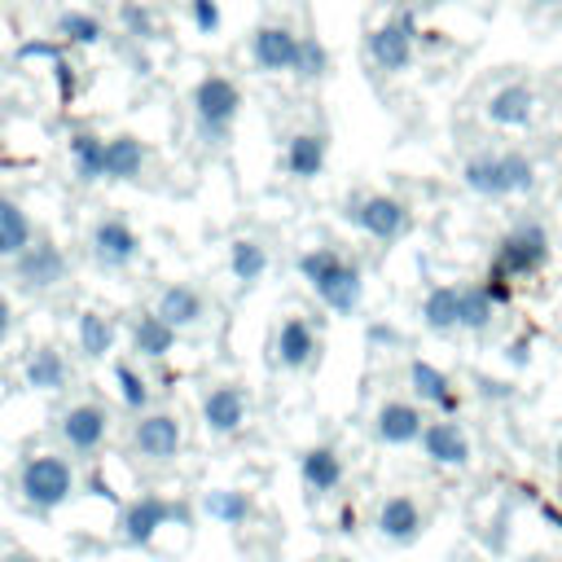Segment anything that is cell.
Returning <instances> with one entry per match:
<instances>
[{"label": "cell", "instance_id": "9c48e42d", "mask_svg": "<svg viewBox=\"0 0 562 562\" xmlns=\"http://www.w3.org/2000/svg\"><path fill=\"white\" fill-rule=\"evenodd\" d=\"M88 246H92V259H97L101 268H110V272H123V268L136 263V255H140V237H136V228H132L123 215H101V220L92 224Z\"/></svg>", "mask_w": 562, "mask_h": 562}, {"label": "cell", "instance_id": "74e56055", "mask_svg": "<svg viewBox=\"0 0 562 562\" xmlns=\"http://www.w3.org/2000/svg\"><path fill=\"white\" fill-rule=\"evenodd\" d=\"M189 18L198 35H215L220 31V4L215 0H189Z\"/></svg>", "mask_w": 562, "mask_h": 562}, {"label": "cell", "instance_id": "ffe728a7", "mask_svg": "<svg viewBox=\"0 0 562 562\" xmlns=\"http://www.w3.org/2000/svg\"><path fill=\"white\" fill-rule=\"evenodd\" d=\"M408 386H413V395H417V400L439 404V408H443V417H452V413L461 408V400H457V391H452L448 373H443V369H435L430 360H413V364H408Z\"/></svg>", "mask_w": 562, "mask_h": 562}, {"label": "cell", "instance_id": "f1b7e54d", "mask_svg": "<svg viewBox=\"0 0 562 562\" xmlns=\"http://www.w3.org/2000/svg\"><path fill=\"white\" fill-rule=\"evenodd\" d=\"M35 241L26 211L13 198H0V259H18L26 246Z\"/></svg>", "mask_w": 562, "mask_h": 562}, {"label": "cell", "instance_id": "60d3db41", "mask_svg": "<svg viewBox=\"0 0 562 562\" xmlns=\"http://www.w3.org/2000/svg\"><path fill=\"white\" fill-rule=\"evenodd\" d=\"M9 329H13V307H9V299L0 294V342L9 338Z\"/></svg>", "mask_w": 562, "mask_h": 562}, {"label": "cell", "instance_id": "8fae6325", "mask_svg": "<svg viewBox=\"0 0 562 562\" xmlns=\"http://www.w3.org/2000/svg\"><path fill=\"white\" fill-rule=\"evenodd\" d=\"M105 435H110V413L97 400H83V404H75V408L61 413V439H66L70 452L92 457L105 443Z\"/></svg>", "mask_w": 562, "mask_h": 562}, {"label": "cell", "instance_id": "603a6c76", "mask_svg": "<svg viewBox=\"0 0 562 562\" xmlns=\"http://www.w3.org/2000/svg\"><path fill=\"white\" fill-rule=\"evenodd\" d=\"M171 329H193L198 321H202V312H206V303H202V294L193 290V285H167L162 294H158V307H154Z\"/></svg>", "mask_w": 562, "mask_h": 562}, {"label": "cell", "instance_id": "7402d4cb", "mask_svg": "<svg viewBox=\"0 0 562 562\" xmlns=\"http://www.w3.org/2000/svg\"><path fill=\"white\" fill-rule=\"evenodd\" d=\"M26 386H35V391H66V382H70V364H66V356L57 351V347H31V356H26Z\"/></svg>", "mask_w": 562, "mask_h": 562}, {"label": "cell", "instance_id": "4316f807", "mask_svg": "<svg viewBox=\"0 0 562 562\" xmlns=\"http://www.w3.org/2000/svg\"><path fill=\"white\" fill-rule=\"evenodd\" d=\"M422 325L430 334H448L461 329V285H435L422 303Z\"/></svg>", "mask_w": 562, "mask_h": 562}, {"label": "cell", "instance_id": "d6a6232c", "mask_svg": "<svg viewBox=\"0 0 562 562\" xmlns=\"http://www.w3.org/2000/svg\"><path fill=\"white\" fill-rule=\"evenodd\" d=\"M492 316H496V299L487 294V285L483 281L479 285H461V329L483 334L492 325Z\"/></svg>", "mask_w": 562, "mask_h": 562}, {"label": "cell", "instance_id": "7dc6e473", "mask_svg": "<svg viewBox=\"0 0 562 562\" xmlns=\"http://www.w3.org/2000/svg\"><path fill=\"white\" fill-rule=\"evenodd\" d=\"M531 4H558V0H531Z\"/></svg>", "mask_w": 562, "mask_h": 562}, {"label": "cell", "instance_id": "ab89813d", "mask_svg": "<svg viewBox=\"0 0 562 562\" xmlns=\"http://www.w3.org/2000/svg\"><path fill=\"white\" fill-rule=\"evenodd\" d=\"M53 75H57V88H61V105H70L75 101V70H70V61L57 57L53 61Z\"/></svg>", "mask_w": 562, "mask_h": 562}, {"label": "cell", "instance_id": "d4e9b609", "mask_svg": "<svg viewBox=\"0 0 562 562\" xmlns=\"http://www.w3.org/2000/svg\"><path fill=\"white\" fill-rule=\"evenodd\" d=\"M325 154H329V145H325L321 132H299V136H290V145H285V167H290V176H299V180H316V176L325 171Z\"/></svg>", "mask_w": 562, "mask_h": 562}, {"label": "cell", "instance_id": "44dd1931", "mask_svg": "<svg viewBox=\"0 0 562 562\" xmlns=\"http://www.w3.org/2000/svg\"><path fill=\"white\" fill-rule=\"evenodd\" d=\"M145 140L140 136H132V132H119V136H110L105 140V180H136L140 171H145Z\"/></svg>", "mask_w": 562, "mask_h": 562}, {"label": "cell", "instance_id": "ac0fdd59", "mask_svg": "<svg viewBox=\"0 0 562 562\" xmlns=\"http://www.w3.org/2000/svg\"><path fill=\"white\" fill-rule=\"evenodd\" d=\"M378 531L391 544H413L422 536V509L413 496H386L378 505Z\"/></svg>", "mask_w": 562, "mask_h": 562}, {"label": "cell", "instance_id": "e0dca14e", "mask_svg": "<svg viewBox=\"0 0 562 562\" xmlns=\"http://www.w3.org/2000/svg\"><path fill=\"white\" fill-rule=\"evenodd\" d=\"M373 430H378V439H382V443H391V448H404V443L422 439V430H426V417H422V408H417V404H404V400H386V404L378 408V417H373Z\"/></svg>", "mask_w": 562, "mask_h": 562}, {"label": "cell", "instance_id": "681fc988", "mask_svg": "<svg viewBox=\"0 0 562 562\" xmlns=\"http://www.w3.org/2000/svg\"><path fill=\"white\" fill-rule=\"evenodd\" d=\"M527 562H540V558H527Z\"/></svg>", "mask_w": 562, "mask_h": 562}, {"label": "cell", "instance_id": "277c9868", "mask_svg": "<svg viewBox=\"0 0 562 562\" xmlns=\"http://www.w3.org/2000/svg\"><path fill=\"white\" fill-rule=\"evenodd\" d=\"M18 492L31 509H57L70 501L75 492V470L66 457L57 452H35L22 461V474H18Z\"/></svg>", "mask_w": 562, "mask_h": 562}, {"label": "cell", "instance_id": "484cf974", "mask_svg": "<svg viewBox=\"0 0 562 562\" xmlns=\"http://www.w3.org/2000/svg\"><path fill=\"white\" fill-rule=\"evenodd\" d=\"M299 474H303V483L312 492H334L342 483V457H338V448H329V443L307 448L303 461H299Z\"/></svg>", "mask_w": 562, "mask_h": 562}, {"label": "cell", "instance_id": "f546056e", "mask_svg": "<svg viewBox=\"0 0 562 562\" xmlns=\"http://www.w3.org/2000/svg\"><path fill=\"white\" fill-rule=\"evenodd\" d=\"M79 351L88 356V360H105L110 351H114V321L105 316V312H79Z\"/></svg>", "mask_w": 562, "mask_h": 562}, {"label": "cell", "instance_id": "8992f818", "mask_svg": "<svg viewBox=\"0 0 562 562\" xmlns=\"http://www.w3.org/2000/svg\"><path fill=\"white\" fill-rule=\"evenodd\" d=\"M171 518H184V505L167 501V496H136L123 505L119 514V540L132 544V549H145L154 544V536L171 522Z\"/></svg>", "mask_w": 562, "mask_h": 562}, {"label": "cell", "instance_id": "cb8c5ba5", "mask_svg": "<svg viewBox=\"0 0 562 562\" xmlns=\"http://www.w3.org/2000/svg\"><path fill=\"white\" fill-rule=\"evenodd\" d=\"M176 334H180V329H171L158 312H145V316L132 321V347H136V356H145V360L171 356V351H176Z\"/></svg>", "mask_w": 562, "mask_h": 562}, {"label": "cell", "instance_id": "bcb514c9", "mask_svg": "<svg viewBox=\"0 0 562 562\" xmlns=\"http://www.w3.org/2000/svg\"><path fill=\"white\" fill-rule=\"evenodd\" d=\"M558 474H562V443H558Z\"/></svg>", "mask_w": 562, "mask_h": 562}, {"label": "cell", "instance_id": "4dcf8cb0", "mask_svg": "<svg viewBox=\"0 0 562 562\" xmlns=\"http://www.w3.org/2000/svg\"><path fill=\"white\" fill-rule=\"evenodd\" d=\"M206 514H211V518H220L224 527H241V522L255 514V501H250V492L215 487V492H206Z\"/></svg>", "mask_w": 562, "mask_h": 562}, {"label": "cell", "instance_id": "ba28073f", "mask_svg": "<svg viewBox=\"0 0 562 562\" xmlns=\"http://www.w3.org/2000/svg\"><path fill=\"white\" fill-rule=\"evenodd\" d=\"M347 220H351L356 228H364L369 237H378V241H395V237L408 233V224H413L408 202H400V198H391V193H369V198L351 202Z\"/></svg>", "mask_w": 562, "mask_h": 562}, {"label": "cell", "instance_id": "30bf717a", "mask_svg": "<svg viewBox=\"0 0 562 562\" xmlns=\"http://www.w3.org/2000/svg\"><path fill=\"white\" fill-rule=\"evenodd\" d=\"M13 277H18L22 290L44 294V290H57V285L70 277V263H66V255H61L53 241H31V246L13 259Z\"/></svg>", "mask_w": 562, "mask_h": 562}, {"label": "cell", "instance_id": "f6af8a7d", "mask_svg": "<svg viewBox=\"0 0 562 562\" xmlns=\"http://www.w3.org/2000/svg\"><path fill=\"white\" fill-rule=\"evenodd\" d=\"M4 562H35L31 553H22V549H13V553H4Z\"/></svg>", "mask_w": 562, "mask_h": 562}, {"label": "cell", "instance_id": "7bdbcfd3", "mask_svg": "<svg viewBox=\"0 0 562 562\" xmlns=\"http://www.w3.org/2000/svg\"><path fill=\"white\" fill-rule=\"evenodd\" d=\"M540 514H544V518H549V522H553V527L562 531V509H558L553 501H540Z\"/></svg>", "mask_w": 562, "mask_h": 562}, {"label": "cell", "instance_id": "b9f144b4", "mask_svg": "<svg viewBox=\"0 0 562 562\" xmlns=\"http://www.w3.org/2000/svg\"><path fill=\"white\" fill-rule=\"evenodd\" d=\"M483 395H492V400H505V395H509V386H505V382H492V378H483Z\"/></svg>", "mask_w": 562, "mask_h": 562}, {"label": "cell", "instance_id": "d6986e66", "mask_svg": "<svg viewBox=\"0 0 562 562\" xmlns=\"http://www.w3.org/2000/svg\"><path fill=\"white\" fill-rule=\"evenodd\" d=\"M487 119L496 127H527L536 119V92L527 83H505L487 97Z\"/></svg>", "mask_w": 562, "mask_h": 562}, {"label": "cell", "instance_id": "9a60e30c", "mask_svg": "<svg viewBox=\"0 0 562 562\" xmlns=\"http://www.w3.org/2000/svg\"><path fill=\"white\" fill-rule=\"evenodd\" d=\"M202 422L211 435H237L246 422V391L241 386H211L202 395Z\"/></svg>", "mask_w": 562, "mask_h": 562}, {"label": "cell", "instance_id": "3957f363", "mask_svg": "<svg viewBox=\"0 0 562 562\" xmlns=\"http://www.w3.org/2000/svg\"><path fill=\"white\" fill-rule=\"evenodd\" d=\"M193 123L202 132V140H224L237 123V110H241V88L228 79V75H202L193 83Z\"/></svg>", "mask_w": 562, "mask_h": 562}, {"label": "cell", "instance_id": "7a4b0ae2", "mask_svg": "<svg viewBox=\"0 0 562 562\" xmlns=\"http://www.w3.org/2000/svg\"><path fill=\"white\" fill-rule=\"evenodd\" d=\"M465 189L479 198H514L536 189V162L522 149H501V154H479L461 167Z\"/></svg>", "mask_w": 562, "mask_h": 562}, {"label": "cell", "instance_id": "6da1fadb", "mask_svg": "<svg viewBox=\"0 0 562 562\" xmlns=\"http://www.w3.org/2000/svg\"><path fill=\"white\" fill-rule=\"evenodd\" d=\"M299 272L307 277L312 294L334 312V316H351L360 307V294H364V277L360 268L334 250V246H316L307 255H299Z\"/></svg>", "mask_w": 562, "mask_h": 562}, {"label": "cell", "instance_id": "8d00e7d4", "mask_svg": "<svg viewBox=\"0 0 562 562\" xmlns=\"http://www.w3.org/2000/svg\"><path fill=\"white\" fill-rule=\"evenodd\" d=\"M119 22H123L127 35H136V40H154V13H149L140 0H123Z\"/></svg>", "mask_w": 562, "mask_h": 562}, {"label": "cell", "instance_id": "e575fe53", "mask_svg": "<svg viewBox=\"0 0 562 562\" xmlns=\"http://www.w3.org/2000/svg\"><path fill=\"white\" fill-rule=\"evenodd\" d=\"M114 386H119V400H123V408H132V413H145L149 408V382L127 364V360H119L114 364Z\"/></svg>", "mask_w": 562, "mask_h": 562}, {"label": "cell", "instance_id": "836d02e7", "mask_svg": "<svg viewBox=\"0 0 562 562\" xmlns=\"http://www.w3.org/2000/svg\"><path fill=\"white\" fill-rule=\"evenodd\" d=\"M57 35H61V44H101L105 40V26H101V18L97 13H83V9H66L61 18H57Z\"/></svg>", "mask_w": 562, "mask_h": 562}, {"label": "cell", "instance_id": "52a82bcc", "mask_svg": "<svg viewBox=\"0 0 562 562\" xmlns=\"http://www.w3.org/2000/svg\"><path fill=\"white\" fill-rule=\"evenodd\" d=\"M413 44H417V22L408 9H400L369 31V61L378 70H404L413 61Z\"/></svg>", "mask_w": 562, "mask_h": 562}, {"label": "cell", "instance_id": "5bb4252c", "mask_svg": "<svg viewBox=\"0 0 562 562\" xmlns=\"http://www.w3.org/2000/svg\"><path fill=\"white\" fill-rule=\"evenodd\" d=\"M316 351H321V342H316L312 321L307 316H285L281 329H277V360L299 373V369L316 364Z\"/></svg>", "mask_w": 562, "mask_h": 562}, {"label": "cell", "instance_id": "f35d334b", "mask_svg": "<svg viewBox=\"0 0 562 562\" xmlns=\"http://www.w3.org/2000/svg\"><path fill=\"white\" fill-rule=\"evenodd\" d=\"M18 57L26 61V57H48V61H57L61 57V44H53V40H26L22 48H18Z\"/></svg>", "mask_w": 562, "mask_h": 562}, {"label": "cell", "instance_id": "83f0119b", "mask_svg": "<svg viewBox=\"0 0 562 562\" xmlns=\"http://www.w3.org/2000/svg\"><path fill=\"white\" fill-rule=\"evenodd\" d=\"M70 162H75V180H83V184L105 180V140L97 132H75L70 136Z\"/></svg>", "mask_w": 562, "mask_h": 562}, {"label": "cell", "instance_id": "ee69618b", "mask_svg": "<svg viewBox=\"0 0 562 562\" xmlns=\"http://www.w3.org/2000/svg\"><path fill=\"white\" fill-rule=\"evenodd\" d=\"M369 338H373V342H386V338H391V329H386V325H373V329H369Z\"/></svg>", "mask_w": 562, "mask_h": 562}, {"label": "cell", "instance_id": "c3c4849f", "mask_svg": "<svg viewBox=\"0 0 562 562\" xmlns=\"http://www.w3.org/2000/svg\"><path fill=\"white\" fill-rule=\"evenodd\" d=\"M422 4H439V0H422Z\"/></svg>", "mask_w": 562, "mask_h": 562}, {"label": "cell", "instance_id": "d590c367", "mask_svg": "<svg viewBox=\"0 0 562 562\" xmlns=\"http://www.w3.org/2000/svg\"><path fill=\"white\" fill-rule=\"evenodd\" d=\"M329 70V48L316 40V35H303L299 40V57H294V70L290 75H299V79H321Z\"/></svg>", "mask_w": 562, "mask_h": 562}, {"label": "cell", "instance_id": "5b68a950", "mask_svg": "<svg viewBox=\"0 0 562 562\" xmlns=\"http://www.w3.org/2000/svg\"><path fill=\"white\" fill-rule=\"evenodd\" d=\"M544 263H549V233L540 224H518L496 241L492 268L505 277H527V272H540Z\"/></svg>", "mask_w": 562, "mask_h": 562}, {"label": "cell", "instance_id": "2e32d148", "mask_svg": "<svg viewBox=\"0 0 562 562\" xmlns=\"http://www.w3.org/2000/svg\"><path fill=\"white\" fill-rule=\"evenodd\" d=\"M422 452L435 461V465H465L470 461V435L452 422V417H439V422H426L422 430Z\"/></svg>", "mask_w": 562, "mask_h": 562}, {"label": "cell", "instance_id": "7c38bea8", "mask_svg": "<svg viewBox=\"0 0 562 562\" xmlns=\"http://www.w3.org/2000/svg\"><path fill=\"white\" fill-rule=\"evenodd\" d=\"M132 448L145 461H171L180 452V422L171 413H140L132 426Z\"/></svg>", "mask_w": 562, "mask_h": 562}, {"label": "cell", "instance_id": "4fadbf2b", "mask_svg": "<svg viewBox=\"0 0 562 562\" xmlns=\"http://www.w3.org/2000/svg\"><path fill=\"white\" fill-rule=\"evenodd\" d=\"M294 57H299V35L290 26H259L250 35V61L263 70V75H281V70H294Z\"/></svg>", "mask_w": 562, "mask_h": 562}, {"label": "cell", "instance_id": "1f68e13d", "mask_svg": "<svg viewBox=\"0 0 562 562\" xmlns=\"http://www.w3.org/2000/svg\"><path fill=\"white\" fill-rule=\"evenodd\" d=\"M263 268H268V250L255 241V237H237L233 246H228V272L237 277V281H259L263 277Z\"/></svg>", "mask_w": 562, "mask_h": 562}]
</instances>
